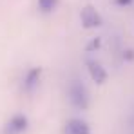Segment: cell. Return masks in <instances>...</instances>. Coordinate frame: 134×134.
I'll use <instances>...</instances> for the list:
<instances>
[{"instance_id": "obj_4", "label": "cell", "mask_w": 134, "mask_h": 134, "mask_svg": "<svg viewBox=\"0 0 134 134\" xmlns=\"http://www.w3.org/2000/svg\"><path fill=\"white\" fill-rule=\"evenodd\" d=\"M87 71H89V76L92 82H96V83H105L107 82V71H105V67L102 65L100 62H96V60H89L87 62Z\"/></svg>"}, {"instance_id": "obj_9", "label": "cell", "mask_w": 134, "mask_h": 134, "mask_svg": "<svg viewBox=\"0 0 134 134\" xmlns=\"http://www.w3.org/2000/svg\"><path fill=\"white\" fill-rule=\"evenodd\" d=\"M131 2H132V0H116V4H118V5H129Z\"/></svg>"}, {"instance_id": "obj_8", "label": "cell", "mask_w": 134, "mask_h": 134, "mask_svg": "<svg viewBox=\"0 0 134 134\" xmlns=\"http://www.w3.org/2000/svg\"><path fill=\"white\" fill-rule=\"evenodd\" d=\"M94 47H100V38H96V40H92V42H91V45L89 47H87V49H94Z\"/></svg>"}, {"instance_id": "obj_7", "label": "cell", "mask_w": 134, "mask_h": 134, "mask_svg": "<svg viewBox=\"0 0 134 134\" xmlns=\"http://www.w3.org/2000/svg\"><path fill=\"white\" fill-rule=\"evenodd\" d=\"M58 5V0H38V7L42 13H51Z\"/></svg>"}, {"instance_id": "obj_6", "label": "cell", "mask_w": 134, "mask_h": 134, "mask_svg": "<svg viewBox=\"0 0 134 134\" xmlns=\"http://www.w3.org/2000/svg\"><path fill=\"white\" fill-rule=\"evenodd\" d=\"M40 76H42V69H40V67H31V69L25 72V76H24V91H25V92L35 91V87H36L38 82H40Z\"/></svg>"}, {"instance_id": "obj_3", "label": "cell", "mask_w": 134, "mask_h": 134, "mask_svg": "<svg viewBox=\"0 0 134 134\" xmlns=\"http://www.w3.org/2000/svg\"><path fill=\"white\" fill-rule=\"evenodd\" d=\"M64 134H91V127L82 118H69L64 125Z\"/></svg>"}, {"instance_id": "obj_1", "label": "cell", "mask_w": 134, "mask_h": 134, "mask_svg": "<svg viewBox=\"0 0 134 134\" xmlns=\"http://www.w3.org/2000/svg\"><path fill=\"white\" fill-rule=\"evenodd\" d=\"M69 100H71L72 107H76L80 111H85L89 107V91L80 80H72L69 83Z\"/></svg>"}, {"instance_id": "obj_5", "label": "cell", "mask_w": 134, "mask_h": 134, "mask_svg": "<svg viewBox=\"0 0 134 134\" xmlns=\"http://www.w3.org/2000/svg\"><path fill=\"white\" fill-rule=\"evenodd\" d=\"M25 129H27V118L24 114H16L7 121V125L4 129V134H20Z\"/></svg>"}, {"instance_id": "obj_2", "label": "cell", "mask_w": 134, "mask_h": 134, "mask_svg": "<svg viewBox=\"0 0 134 134\" xmlns=\"http://www.w3.org/2000/svg\"><path fill=\"white\" fill-rule=\"evenodd\" d=\"M80 20H82V25L85 27V29H96V27H100L102 24H103V18H102V15L91 5H83L82 7V11H80Z\"/></svg>"}]
</instances>
